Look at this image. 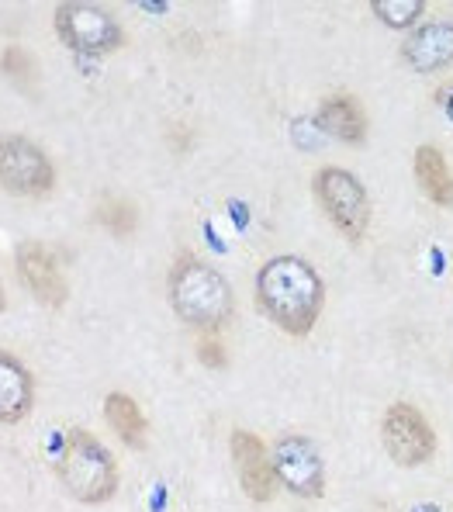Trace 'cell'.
<instances>
[{
	"label": "cell",
	"mask_w": 453,
	"mask_h": 512,
	"mask_svg": "<svg viewBox=\"0 0 453 512\" xmlns=\"http://www.w3.org/2000/svg\"><path fill=\"white\" fill-rule=\"evenodd\" d=\"M256 305L281 333L308 336L326 305V284L301 256H270L256 270Z\"/></svg>",
	"instance_id": "obj_1"
},
{
	"label": "cell",
	"mask_w": 453,
	"mask_h": 512,
	"mask_svg": "<svg viewBox=\"0 0 453 512\" xmlns=\"http://www.w3.org/2000/svg\"><path fill=\"white\" fill-rule=\"evenodd\" d=\"M52 468H56L66 492L83 506H104L115 499L118 485H122L115 454L87 429H63L56 436Z\"/></svg>",
	"instance_id": "obj_2"
},
{
	"label": "cell",
	"mask_w": 453,
	"mask_h": 512,
	"mask_svg": "<svg viewBox=\"0 0 453 512\" xmlns=\"http://www.w3.org/2000/svg\"><path fill=\"white\" fill-rule=\"evenodd\" d=\"M166 295H170V308L177 312V319H184L201 333L222 329L236 315V295H232L229 281L211 263L191 253L173 260L170 277H166Z\"/></svg>",
	"instance_id": "obj_3"
},
{
	"label": "cell",
	"mask_w": 453,
	"mask_h": 512,
	"mask_svg": "<svg viewBox=\"0 0 453 512\" xmlns=\"http://www.w3.org/2000/svg\"><path fill=\"white\" fill-rule=\"evenodd\" d=\"M312 191L339 236H346L350 243H360L367 236V229H371V194L357 180V173L343 167H322L312 177Z\"/></svg>",
	"instance_id": "obj_4"
},
{
	"label": "cell",
	"mask_w": 453,
	"mask_h": 512,
	"mask_svg": "<svg viewBox=\"0 0 453 512\" xmlns=\"http://www.w3.org/2000/svg\"><path fill=\"white\" fill-rule=\"evenodd\" d=\"M56 35L80 56H104L125 45V28L104 7L70 0L56 7Z\"/></svg>",
	"instance_id": "obj_5"
},
{
	"label": "cell",
	"mask_w": 453,
	"mask_h": 512,
	"mask_svg": "<svg viewBox=\"0 0 453 512\" xmlns=\"http://www.w3.org/2000/svg\"><path fill=\"white\" fill-rule=\"evenodd\" d=\"M381 443L398 468H422L436 454V433L429 419L409 402H391L381 416Z\"/></svg>",
	"instance_id": "obj_6"
},
{
	"label": "cell",
	"mask_w": 453,
	"mask_h": 512,
	"mask_svg": "<svg viewBox=\"0 0 453 512\" xmlns=\"http://www.w3.org/2000/svg\"><path fill=\"white\" fill-rule=\"evenodd\" d=\"M277 485L288 488L298 499H322L326 495V464L312 440L305 436H281L270 447Z\"/></svg>",
	"instance_id": "obj_7"
},
{
	"label": "cell",
	"mask_w": 453,
	"mask_h": 512,
	"mask_svg": "<svg viewBox=\"0 0 453 512\" xmlns=\"http://www.w3.org/2000/svg\"><path fill=\"white\" fill-rule=\"evenodd\" d=\"M0 180L7 194L18 198H45L56 187V170L52 160L25 135H11L0 146Z\"/></svg>",
	"instance_id": "obj_8"
},
{
	"label": "cell",
	"mask_w": 453,
	"mask_h": 512,
	"mask_svg": "<svg viewBox=\"0 0 453 512\" xmlns=\"http://www.w3.org/2000/svg\"><path fill=\"white\" fill-rule=\"evenodd\" d=\"M14 263H18V277L28 291H32L35 301H42L45 308H63L66 298H70V288H66L63 267H59L56 253L49 250L45 243H28L18 246L14 253Z\"/></svg>",
	"instance_id": "obj_9"
},
{
	"label": "cell",
	"mask_w": 453,
	"mask_h": 512,
	"mask_svg": "<svg viewBox=\"0 0 453 512\" xmlns=\"http://www.w3.org/2000/svg\"><path fill=\"white\" fill-rule=\"evenodd\" d=\"M229 454H232V464L239 471V485L243 492L249 495L253 502H270L277 485V474H274V464H270V450L267 443L260 440L256 433L249 429H236L229 436Z\"/></svg>",
	"instance_id": "obj_10"
},
{
	"label": "cell",
	"mask_w": 453,
	"mask_h": 512,
	"mask_svg": "<svg viewBox=\"0 0 453 512\" xmlns=\"http://www.w3.org/2000/svg\"><path fill=\"white\" fill-rule=\"evenodd\" d=\"M402 59L415 73H440L453 63V25L450 21H426L412 28L402 42Z\"/></svg>",
	"instance_id": "obj_11"
},
{
	"label": "cell",
	"mask_w": 453,
	"mask_h": 512,
	"mask_svg": "<svg viewBox=\"0 0 453 512\" xmlns=\"http://www.w3.org/2000/svg\"><path fill=\"white\" fill-rule=\"evenodd\" d=\"M35 405V378L18 357L0 353V423L14 426L32 412Z\"/></svg>",
	"instance_id": "obj_12"
},
{
	"label": "cell",
	"mask_w": 453,
	"mask_h": 512,
	"mask_svg": "<svg viewBox=\"0 0 453 512\" xmlns=\"http://www.w3.org/2000/svg\"><path fill=\"white\" fill-rule=\"evenodd\" d=\"M319 125L346 146H360L367 139V115L357 97L350 94H329L319 104Z\"/></svg>",
	"instance_id": "obj_13"
},
{
	"label": "cell",
	"mask_w": 453,
	"mask_h": 512,
	"mask_svg": "<svg viewBox=\"0 0 453 512\" xmlns=\"http://www.w3.org/2000/svg\"><path fill=\"white\" fill-rule=\"evenodd\" d=\"M412 167L415 180H419V191L436 208H453V173L447 167V156L440 153V146H419Z\"/></svg>",
	"instance_id": "obj_14"
},
{
	"label": "cell",
	"mask_w": 453,
	"mask_h": 512,
	"mask_svg": "<svg viewBox=\"0 0 453 512\" xmlns=\"http://www.w3.org/2000/svg\"><path fill=\"white\" fill-rule=\"evenodd\" d=\"M104 419H108V426L122 436L125 447H132V450L146 447L149 419L142 416L139 402H135L132 395H125V391H111V395L104 398Z\"/></svg>",
	"instance_id": "obj_15"
},
{
	"label": "cell",
	"mask_w": 453,
	"mask_h": 512,
	"mask_svg": "<svg viewBox=\"0 0 453 512\" xmlns=\"http://www.w3.org/2000/svg\"><path fill=\"white\" fill-rule=\"evenodd\" d=\"M94 218H97V225L108 229L115 239H128L135 232V225H139V212H135V205L125 198H104L101 205H97Z\"/></svg>",
	"instance_id": "obj_16"
},
{
	"label": "cell",
	"mask_w": 453,
	"mask_h": 512,
	"mask_svg": "<svg viewBox=\"0 0 453 512\" xmlns=\"http://www.w3.org/2000/svg\"><path fill=\"white\" fill-rule=\"evenodd\" d=\"M371 11L381 25L395 28V32H409V28H419V18L426 14V0H374Z\"/></svg>",
	"instance_id": "obj_17"
},
{
	"label": "cell",
	"mask_w": 453,
	"mask_h": 512,
	"mask_svg": "<svg viewBox=\"0 0 453 512\" xmlns=\"http://www.w3.org/2000/svg\"><path fill=\"white\" fill-rule=\"evenodd\" d=\"M198 360L205 367H211V371H225V367H229V353H225V346L218 343L211 333H205L198 340Z\"/></svg>",
	"instance_id": "obj_18"
},
{
	"label": "cell",
	"mask_w": 453,
	"mask_h": 512,
	"mask_svg": "<svg viewBox=\"0 0 453 512\" xmlns=\"http://www.w3.org/2000/svg\"><path fill=\"white\" fill-rule=\"evenodd\" d=\"M4 66H7V73H11V77H25V73L32 70V59H28L21 49H7L4 52Z\"/></svg>",
	"instance_id": "obj_19"
},
{
	"label": "cell",
	"mask_w": 453,
	"mask_h": 512,
	"mask_svg": "<svg viewBox=\"0 0 453 512\" xmlns=\"http://www.w3.org/2000/svg\"><path fill=\"white\" fill-rule=\"evenodd\" d=\"M443 111H447V115L453 118V90H447V94H443Z\"/></svg>",
	"instance_id": "obj_20"
},
{
	"label": "cell",
	"mask_w": 453,
	"mask_h": 512,
	"mask_svg": "<svg viewBox=\"0 0 453 512\" xmlns=\"http://www.w3.org/2000/svg\"><path fill=\"white\" fill-rule=\"evenodd\" d=\"M409 512H443L440 506H433V502H426V506H412Z\"/></svg>",
	"instance_id": "obj_21"
}]
</instances>
